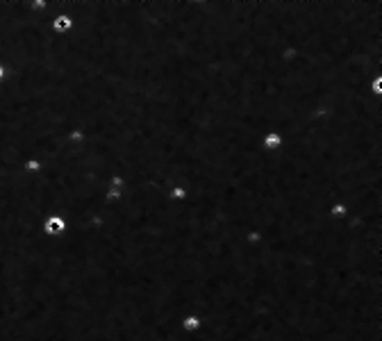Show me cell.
<instances>
[{
	"label": "cell",
	"mask_w": 382,
	"mask_h": 341,
	"mask_svg": "<svg viewBox=\"0 0 382 341\" xmlns=\"http://www.w3.org/2000/svg\"><path fill=\"white\" fill-rule=\"evenodd\" d=\"M73 18L64 11V0H62V9L59 11H55V16H52V21H50V30L55 32V34H68V32L73 30Z\"/></svg>",
	"instance_id": "cell-1"
},
{
	"label": "cell",
	"mask_w": 382,
	"mask_h": 341,
	"mask_svg": "<svg viewBox=\"0 0 382 341\" xmlns=\"http://www.w3.org/2000/svg\"><path fill=\"white\" fill-rule=\"evenodd\" d=\"M66 218L59 216V214H50V216L43 221V232L48 234V237H62L64 232H66Z\"/></svg>",
	"instance_id": "cell-2"
},
{
	"label": "cell",
	"mask_w": 382,
	"mask_h": 341,
	"mask_svg": "<svg viewBox=\"0 0 382 341\" xmlns=\"http://www.w3.org/2000/svg\"><path fill=\"white\" fill-rule=\"evenodd\" d=\"M282 144H284L282 135L275 132V130H269V132L262 137V148L266 150V153H275V150H280L282 148Z\"/></svg>",
	"instance_id": "cell-3"
},
{
	"label": "cell",
	"mask_w": 382,
	"mask_h": 341,
	"mask_svg": "<svg viewBox=\"0 0 382 341\" xmlns=\"http://www.w3.org/2000/svg\"><path fill=\"white\" fill-rule=\"evenodd\" d=\"M369 198V196H367ZM351 205L353 202H346V200H335L330 202V207H328V216L335 218V221H341V218H346L348 212H351Z\"/></svg>",
	"instance_id": "cell-4"
},
{
	"label": "cell",
	"mask_w": 382,
	"mask_h": 341,
	"mask_svg": "<svg viewBox=\"0 0 382 341\" xmlns=\"http://www.w3.org/2000/svg\"><path fill=\"white\" fill-rule=\"evenodd\" d=\"M23 169H25L30 175H39L43 170V162L39 160V157H30V160L23 162Z\"/></svg>",
	"instance_id": "cell-5"
},
{
	"label": "cell",
	"mask_w": 382,
	"mask_h": 341,
	"mask_svg": "<svg viewBox=\"0 0 382 341\" xmlns=\"http://www.w3.org/2000/svg\"><path fill=\"white\" fill-rule=\"evenodd\" d=\"M5 78V68H2V64H0V80Z\"/></svg>",
	"instance_id": "cell-6"
}]
</instances>
